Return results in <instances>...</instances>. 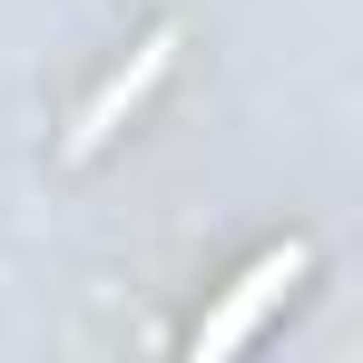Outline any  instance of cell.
<instances>
[{
	"mask_svg": "<svg viewBox=\"0 0 363 363\" xmlns=\"http://www.w3.org/2000/svg\"><path fill=\"white\" fill-rule=\"evenodd\" d=\"M304 265H314V245H304V236L265 245V255H255V265L236 275V295H226L216 314H206V324H196V354L216 363V354H236V344H255V324H265V314H275V304L304 285Z\"/></svg>",
	"mask_w": 363,
	"mask_h": 363,
	"instance_id": "1",
	"label": "cell"
},
{
	"mask_svg": "<svg viewBox=\"0 0 363 363\" xmlns=\"http://www.w3.org/2000/svg\"><path fill=\"white\" fill-rule=\"evenodd\" d=\"M167 50H177V40H167V30H147V50H138V60H128L118 79H108V89L89 99V108H79V128H69V157H99V147L118 138V118L138 108V99H147V89H157V69H167Z\"/></svg>",
	"mask_w": 363,
	"mask_h": 363,
	"instance_id": "2",
	"label": "cell"
}]
</instances>
